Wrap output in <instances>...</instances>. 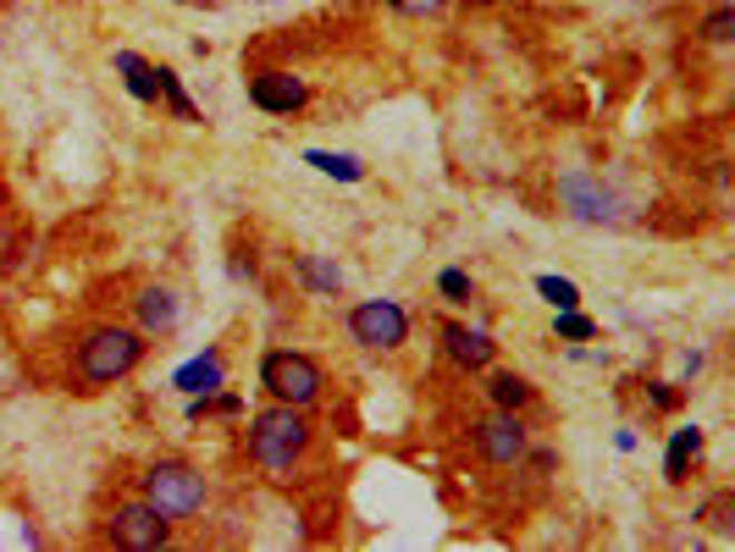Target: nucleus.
Segmentation results:
<instances>
[{
    "mask_svg": "<svg viewBox=\"0 0 735 552\" xmlns=\"http://www.w3.org/2000/svg\"><path fill=\"white\" fill-rule=\"evenodd\" d=\"M145 354H149V337L139 326H117V321L89 326L78 337V348H72V387L78 393H106V387L128 382L145 365Z\"/></svg>",
    "mask_w": 735,
    "mask_h": 552,
    "instance_id": "f257e3e1",
    "label": "nucleus"
},
{
    "mask_svg": "<svg viewBox=\"0 0 735 552\" xmlns=\"http://www.w3.org/2000/svg\"><path fill=\"white\" fill-rule=\"evenodd\" d=\"M310 420H304V410H294V404H266V410L249 420V459L266 470V475H288L298 459L310 453Z\"/></svg>",
    "mask_w": 735,
    "mask_h": 552,
    "instance_id": "f03ea898",
    "label": "nucleus"
},
{
    "mask_svg": "<svg viewBox=\"0 0 735 552\" xmlns=\"http://www.w3.org/2000/svg\"><path fill=\"white\" fill-rule=\"evenodd\" d=\"M139 492H145L149 509H160L171 525L205 514V503H210V486H205V475L188 459H155L145 470V481H139Z\"/></svg>",
    "mask_w": 735,
    "mask_h": 552,
    "instance_id": "7ed1b4c3",
    "label": "nucleus"
},
{
    "mask_svg": "<svg viewBox=\"0 0 735 552\" xmlns=\"http://www.w3.org/2000/svg\"><path fill=\"white\" fill-rule=\"evenodd\" d=\"M261 387H266L277 404L310 410V404H321V393H326V371H321L310 354H298V348H266V354H261Z\"/></svg>",
    "mask_w": 735,
    "mask_h": 552,
    "instance_id": "20e7f679",
    "label": "nucleus"
},
{
    "mask_svg": "<svg viewBox=\"0 0 735 552\" xmlns=\"http://www.w3.org/2000/svg\"><path fill=\"white\" fill-rule=\"evenodd\" d=\"M349 337L365 354H399L410 343V309L399 298H360L349 309Z\"/></svg>",
    "mask_w": 735,
    "mask_h": 552,
    "instance_id": "39448f33",
    "label": "nucleus"
},
{
    "mask_svg": "<svg viewBox=\"0 0 735 552\" xmlns=\"http://www.w3.org/2000/svg\"><path fill=\"white\" fill-rule=\"evenodd\" d=\"M559 199H565V210H570L576 221H587V227H625V221H630V205H625L597 171H565V177H559Z\"/></svg>",
    "mask_w": 735,
    "mask_h": 552,
    "instance_id": "423d86ee",
    "label": "nucleus"
},
{
    "mask_svg": "<svg viewBox=\"0 0 735 552\" xmlns=\"http://www.w3.org/2000/svg\"><path fill=\"white\" fill-rule=\"evenodd\" d=\"M106 542L111 548H128V552H155L171 542V520L160 509H149L145 497H128L106 514Z\"/></svg>",
    "mask_w": 735,
    "mask_h": 552,
    "instance_id": "0eeeda50",
    "label": "nucleus"
},
{
    "mask_svg": "<svg viewBox=\"0 0 735 552\" xmlns=\"http://www.w3.org/2000/svg\"><path fill=\"white\" fill-rule=\"evenodd\" d=\"M470 442H476V453H481L487 464H498V470L520 464V459H526V447H531V436H526L520 414H509V410L476 420V425H470Z\"/></svg>",
    "mask_w": 735,
    "mask_h": 552,
    "instance_id": "6e6552de",
    "label": "nucleus"
},
{
    "mask_svg": "<svg viewBox=\"0 0 735 552\" xmlns=\"http://www.w3.org/2000/svg\"><path fill=\"white\" fill-rule=\"evenodd\" d=\"M249 106L266 117H298L310 106V83L294 78L288 67H261V72H249Z\"/></svg>",
    "mask_w": 735,
    "mask_h": 552,
    "instance_id": "1a4fd4ad",
    "label": "nucleus"
},
{
    "mask_svg": "<svg viewBox=\"0 0 735 552\" xmlns=\"http://www.w3.org/2000/svg\"><path fill=\"white\" fill-rule=\"evenodd\" d=\"M183 293L177 287H139V298H134V326L145 332L149 343H166V337H177L183 332Z\"/></svg>",
    "mask_w": 735,
    "mask_h": 552,
    "instance_id": "9d476101",
    "label": "nucleus"
},
{
    "mask_svg": "<svg viewBox=\"0 0 735 552\" xmlns=\"http://www.w3.org/2000/svg\"><path fill=\"white\" fill-rule=\"evenodd\" d=\"M442 354H448L459 371H492V359H498V343H492L487 332L464 326V321H448V326H442Z\"/></svg>",
    "mask_w": 735,
    "mask_h": 552,
    "instance_id": "9b49d317",
    "label": "nucleus"
},
{
    "mask_svg": "<svg viewBox=\"0 0 735 552\" xmlns=\"http://www.w3.org/2000/svg\"><path fill=\"white\" fill-rule=\"evenodd\" d=\"M703 453H708V431L703 425H675L669 431V447H664V481L669 486H686L692 470L703 464Z\"/></svg>",
    "mask_w": 735,
    "mask_h": 552,
    "instance_id": "f8f14e48",
    "label": "nucleus"
},
{
    "mask_svg": "<svg viewBox=\"0 0 735 552\" xmlns=\"http://www.w3.org/2000/svg\"><path fill=\"white\" fill-rule=\"evenodd\" d=\"M171 387H177L183 398H210L216 387H227V359H222V348H205V354H194L188 365H177V371H171Z\"/></svg>",
    "mask_w": 735,
    "mask_h": 552,
    "instance_id": "ddd939ff",
    "label": "nucleus"
},
{
    "mask_svg": "<svg viewBox=\"0 0 735 552\" xmlns=\"http://www.w3.org/2000/svg\"><path fill=\"white\" fill-rule=\"evenodd\" d=\"M155 106H166L177 122H188V128H199L205 122V111L194 106V95L183 89V72L177 67H155Z\"/></svg>",
    "mask_w": 735,
    "mask_h": 552,
    "instance_id": "4468645a",
    "label": "nucleus"
},
{
    "mask_svg": "<svg viewBox=\"0 0 735 552\" xmlns=\"http://www.w3.org/2000/svg\"><path fill=\"white\" fill-rule=\"evenodd\" d=\"M111 67H117L122 89H128L139 106H155V61H145L139 50H117V56H111Z\"/></svg>",
    "mask_w": 735,
    "mask_h": 552,
    "instance_id": "2eb2a0df",
    "label": "nucleus"
},
{
    "mask_svg": "<svg viewBox=\"0 0 735 552\" xmlns=\"http://www.w3.org/2000/svg\"><path fill=\"white\" fill-rule=\"evenodd\" d=\"M487 398H492V410L520 414V410L537 404V387H531L526 376H514V371H492V376H487Z\"/></svg>",
    "mask_w": 735,
    "mask_h": 552,
    "instance_id": "dca6fc26",
    "label": "nucleus"
},
{
    "mask_svg": "<svg viewBox=\"0 0 735 552\" xmlns=\"http://www.w3.org/2000/svg\"><path fill=\"white\" fill-rule=\"evenodd\" d=\"M294 276L315 293V298H337V293H343V272H337V260H326V255H294Z\"/></svg>",
    "mask_w": 735,
    "mask_h": 552,
    "instance_id": "f3484780",
    "label": "nucleus"
},
{
    "mask_svg": "<svg viewBox=\"0 0 735 552\" xmlns=\"http://www.w3.org/2000/svg\"><path fill=\"white\" fill-rule=\"evenodd\" d=\"M304 166H315L332 183H365V160L360 155H343V149H304Z\"/></svg>",
    "mask_w": 735,
    "mask_h": 552,
    "instance_id": "a211bd4d",
    "label": "nucleus"
},
{
    "mask_svg": "<svg viewBox=\"0 0 735 552\" xmlns=\"http://www.w3.org/2000/svg\"><path fill=\"white\" fill-rule=\"evenodd\" d=\"M537 298H542L548 309H581V287H576L570 276H553V272L537 276Z\"/></svg>",
    "mask_w": 735,
    "mask_h": 552,
    "instance_id": "6ab92c4d",
    "label": "nucleus"
},
{
    "mask_svg": "<svg viewBox=\"0 0 735 552\" xmlns=\"http://www.w3.org/2000/svg\"><path fill=\"white\" fill-rule=\"evenodd\" d=\"M438 293L448 304H476V276L464 272V266H442L438 272Z\"/></svg>",
    "mask_w": 735,
    "mask_h": 552,
    "instance_id": "aec40b11",
    "label": "nucleus"
},
{
    "mask_svg": "<svg viewBox=\"0 0 735 552\" xmlns=\"http://www.w3.org/2000/svg\"><path fill=\"white\" fill-rule=\"evenodd\" d=\"M553 337H565V343H591V337H597V321L581 315V309H553Z\"/></svg>",
    "mask_w": 735,
    "mask_h": 552,
    "instance_id": "412c9836",
    "label": "nucleus"
},
{
    "mask_svg": "<svg viewBox=\"0 0 735 552\" xmlns=\"http://www.w3.org/2000/svg\"><path fill=\"white\" fill-rule=\"evenodd\" d=\"M697 33H703L708 45H731V39H735V6H731V0H719V6L703 17V28H697Z\"/></svg>",
    "mask_w": 735,
    "mask_h": 552,
    "instance_id": "4be33fe9",
    "label": "nucleus"
},
{
    "mask_svg": "<svg viewBox=\"0 0 735 552\" xmlns=\"http://www.w3.org/2000/svg\"><path fill=\"white\" fill-rule=\"evenodd\" d=\"M647 404H653L658 414H675L680 404H686V387H675V382H653V387H647Z\"/></svg>",
    "mask_w": 735,
    "mask_h": 552,
    "instance_id": "5701e85b",
    "label": "nucleus"
},
{
    "mask_svg": "<svg viewBox=\"0 0 735 552\" xmlns=\"http://www.w3.org/2000/svg\"><path fill=\"white\" fill-rule=\"evenodd\" d=\"M388 6H393L399 17H438L448 0H388Z\"/></svg>",
    "mask_w": 735,
    "mask_h": 552,
    "instance_id": "b1692460",
    "label": "nucleus"
},
{
    "mask_svg": "<svg viewBox=\"0 0 735 552\" xmlns=\"http://www.w3.org/2000/svg\"><path fill=\"white\" fill-rule=\"evenodd\" d=\"M614 447H619V453H636V431L619 425V431H614Z\"/></svg>",
    "mask_w": 735,
    "mask_h": 552,
    "instance_id": "393cba45",
    "label": "nucleus"
},
{
    "mask_svg": "<svg viewBox=\"0 0 735 552\" xmlns=\"http://www.w3.org/2000/svg\"><path fill=\"white\" fill-rule=\"evenodd\" d=\"M476 6H492V0H476Z\"/></svg>",
    "mask_w": 735,
    "mask_h": 552,
    "instance_id": "a878e982",
    "label": "nucleus"
},
{
    "mask_svg": "<svg viewBox=\"0 0 735 552\" xmlns=\"http://www.w3.org/2000/svg\"><path fill=\"white\" fill-rule=\"evenodd\" d=\"M177 6H194V0H177Z\"/></svg>",
    "mask_w": 735,
    "mask_h": 552,
    "instance_id": "bb28decb",
    "label": "nucleus"
}]
</instances>
